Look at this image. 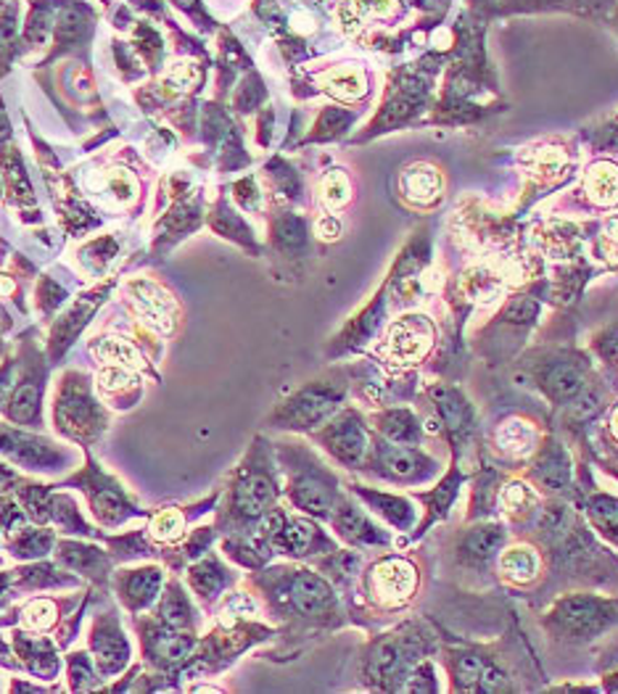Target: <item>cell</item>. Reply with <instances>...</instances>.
I'll return each mask as SVG.
<instances>
[{
    "label": "cell",
    "mask_w": 618,
    "mask_h": 694,
    "mask_svg": "<svg viewBox=\"0 0 618 694\" xmlns=\"http://www.w3.org/2000/svg\"><path fill=\"white\" fill-rule=\"evenodd\" d=\"M523 536L540 544L547 560V578L540 589L547 599L566 589L618 592V552L589 529L574 499H544Z\"/></svg>",
    "instance_id": "obj_1"
},
{
    "label": "cell",
    "mask_w": 618,
    "mask_h": 694,
    "mask_svg": "<svg viewBox=\"0 0 618 694\" xmlns=\"http://www.w3.org/2000/svg\"><path fill=\"white\" fill-rule=\"evenodd\" d=\"M438 655L447 673V690L455 694L527 692L529 684L523 682L534 679V669H540L523 633H513V629L497 642H447V637H442Z\"/></svg>",
    "instance_id": "obj_2"
},
{
    "label": "cell",
    "mask_w": 618,
    "mask_h": 694,
    "mask_svg": "<svg viewBox=\"0 0 618 694\" xmlns=\"http://www.w3.org/2000/svg\"><path fill=\"white\" fill-rule=\"evenodd\" d=\"M595 372L597 365L587 349H576L563 341H536L513 359L510 378L557 412L587 389Z\"/></svg>",
    "instance_id": "obj_3"
},
{
    "label": "cell",
    "mask_w": 618,
    "mask_h": 694,
    "mask_svg": "<svg viewBox=\"0 0 618 694\" xmlns=\"http://www.w3.org/2000/svg\"><path fill=\"white\" fill-rule=\"evenodd\" d=\"M536 623L557 650H587L618 631V592L566 589L547 599Z\"/></svg>",
    "instance_id": "obj_4"
},
{
    "label": "cell",
    "mask_w": 618,
    "mask_h": 694,
    "mask_svg": "<svg viewBox=\"0 0 618 694\" xmlns=\"http://www.w3.org/2000/svg\"><path fill=\"white\" fill-rule=\"evenodd\" d=\"M442 637L438 626L425 618H410L370 644L368 655L362 660V679L370 690L400 692L408 673L421 663L423 658L438 655Z\"/></svg>",
    "instance_id": "obj_5"
},
{
    "label": "cell",
    "mask_w": 618,
    "mask_h": 694,
    "mask_svg": "<svg viewBox=\"0 0 618 694\" xmlns=\"http://www.w3.org/2000/svg\"><path fill=\"white\" fill-rule=\"evenodd\" d=\"M418 412H421L429 438H442L447 444L449 457L463 463V455L470 452V446H476L478 452L484 449L476 404L455 380L425 383L423 393L418 397Z\"/></svg>",
    "instance_id": "obj_6"
},
{
    "label": "cell",
    "mask_w": 618,
    "mask_h": 694,
    "mask_svg": "<svg viewBox=\"0 0 618 694\" xmlns=\"http://www.w3.org/2000/svg\"><path fill=\"white\" fill-rule=\"evenodd\" d=\"M510 536L513 531L502 518L463 520L460 529L452 531L449 536V571L470 592H487L491 586H500L495 576V563Z\"/></svg>",
    "instance_id": "obj_7"
},
{
    "label": "cell",
    "mask_w": 618,
    "mask_h": 694,
    "mask_svg": "<svg viewBox=\"0 0 618 694\" xmlns=\"http://www.w3.org/2000/svg\"><path fill=\"white\" fill-rule=\"evenodd\" d=\"M272 573L275 576L264 578V589L285 616L312 626H336L341 620L336 592L323 573L312 568H283Z\"/></svg>",
    "instance_id": "obj_8"
},
{
    "label": "cell",
    "mask_w": 618,
    "mask_h": 694,
    "mask_svg": "<svg viewBox=\"0 0 618 694\" xmlns=\"http://www.w3.org/2000/svg\"><path fill=\"white\" fill-rule=\"evenodd\" d=\"M285 480V497L299 512L310 518L328 520L334 510L341 484L323 459H317L304 444H278Z\"/></svg>",
    "instance_id": "obj_9"
},
{
    "label": "cell",
    "mask_w": 618,
    "mask_h": 694,
    "mask_svg": "<svg viewBox=\"0 0 618 694\" xmlns=\"http://www.w3.org/2000/svg\"><path fill=\"white\" fill-rule=\"evenodd\" d=\"M542 306L531 296H510L489 323L474 330L470 349L491 367L510 365L529 346L531 330L540 323Z\"/></svg>",
    "instance_id": "obj_10"
},
{
    "label": "cell",
    "mask_w": 618,
    "mask_h": 694,
    "mask_svg": "<svg viewBox=\"0 0 618 694\" xmlns=\"http://www.w3.org/2000/svg\"><path fill=\"white\" fill-rule=\"evenodd\" d=\"M344 399H347V378L344 372H330V376L310 380L294 397L285 399L270 415V425L281 431L310 433L328 423L341 410Z\"/></svg>",
    "instance_id": "obj_11"
},
{
    "label": "cell",
    "mask_w": 618,
    "mask_h": 694,
    "mask_svg": "<svg viewBox=\"0 0 618 694\" xmlns=\"http://www.w3.org/2000/svg\"><path fill=\"white\" fill-rule=\"evenodd\" d=\"M365 594L378 612L410 610L423 586L421 560L412 555H381L365 571Z\"/></svg>",
    "instance_id": "obj_12"
},
{
    "label": "cell",
    "mask_w": 618,
    "mask_h": 694,
    "mask_svg": "<svg viewBox=\"0 0 618 694\" xmlns=\"http://www.w3.org/2000/svg\"><path fill=\"white\" fill-rule=\"evenodd\" d=\"M447 463L431 455L423 446L391 444L376 433V442H370V452L365 457L362 470L370 476L387 480L394 486H429L442 476Z\"/></svg>",
    "instance_id": "obj_13"
},
{
    "label": "cell",
    "mask_w": 618,
    "mask_h": 694,
    "mask_svg": "<svg viewBox=\"0 0 618 694\" xmlns=\"http://www.w3.org/2000/svg\"><path fill=\"white\" fill-rule=\"evenodd\" d=\"M438 328L436 323L423 312H410V315L397 317L387 328L381 346H378V357L391 370L412 372L415 367L434 359L438 349Z\"/></svg>",
    "instance_id": "obj_14"
},
{
    "label": "cell",
    "mask_w": 618,
    "mask_h": 694,
    "mask_svg": "<svg viewBox=\"0 0 618 694\" xmlns=\"http://www.w3.org/2000/svg\"><path fill=\"white\" fill-rule=\"evenodd\" d=\"M523 478L534 486L536 491L547 497H568L574 499L576 491V452L555 429H547L542 436V444L536 446L529 463L521 467Z\"/></svg>",
    "instance_id": "obj_15"
},
{
    "label": "cell",
    "mask_w": 618,
    "mask_h": 694,
    "mask_svg": "<svg viewBox=\"0 0 618 694\" xmlns=\"http://www.w3.org/2000/svg\"><path fill=\"white\" fill-rule=\"evenodd\" d=\"M278 497L281 489H278L270 457L264 455V449H251L230 489V518L241 525L259 523L275 507Z\"/></svg>",
    "instance_id": "obj_16"
},
{
    "label": "cell",
    "mask_w": 618,
    "mask_h": 694,
    "mask_svg": "<svg viewBox=\"0 0 618 694\" xmlns=\"http://www.w3.org/2000/svg\"><path fill=\"white\" fill-rule=\"evenodd\" d=\"M547 429L550 425H542L529 412H508V415H502L491 425L489 436L484 438L481 455L510 473L516 467L521 470L536 452V446L542 444V436Z\"/></svg>",
    "instance_id": "obj_17"
},
{
    "label": "cell",
    "mask_w": 618,
    "mask_h": 694,
    "mask_svg": "<svg viewBox=\"0 0 618 694\" xmlns=\"http://www.w3.org/2000/svg\"><path fill=\"white\" fill-rule=\"evenodd\" d=\"M495 576L513 594H540L547 578V560L542 546L523 533H513L495 563Z\"/></svg>",
    "instance_id": "obj_18"
},
{
    "label": "cell",
    "mask_w": 618,
    "mask_h": 694,
    "mask_svg": "<svg viewBox=\"0 0 618 694\" xmlns=\"http://www.w3.org/2000/svg\"><path fill=\"white\" fill-rule=\"evenodd\" d=\"M315 442L347 470H362L365 457L370 452L368 420L355 406L338 410L328 423L321 425V431L315 433Z\"/></svg>",
    "instance_id": "obj_19"
},
{
    "label": "cell",
    "mask_w": 618,
    "mask_h": 694,
    "mask_svg": "<svg viewBox=\"0 0 618 694\" xmlns=\"http://www.w3.org/2000/svg\"><path fill=\"white\" fill-rule=\"evenodd\" d=\"M468 476H470V467H465L460 459L449 457L447 467H444L442 476L431 484V489L410 491V497L421 505L423 516L421 520H418L415 531H412L404 542L408 544L418 542V539H423L436 523H447L452 510H455V502L460 499L463 486L468 484Z\"/></svg>",
    "instance_id": "obj_20"
},
{
    "label": "cell",
    "mask_w": 618,
    "mask_h": 694,
    "mask_svg": "<svg viewBox=\"0 0 618 694\" xmlns=\"http://www.w3.org/2000/svg\"><path fill=\"white\" fill-rule=\"evenodd\" d=\"M330 529L344 544L355 546V550H389L394 544V536L381 525L378 520L365 512V505L355 494H338L334 510L328 516Z\"/></svg>",
    "instance_id": "obj_21"
},
{
    "label": "cell",
    "mask_w": 618,
    "mask_h": 694,
    "mask_svg": "<svg viewBox=\"0 0 618 694\" xmlns=\"http://www.w3.org/2000/svg\"><path fill=\"white\" fill-rule=\"evenodd\" d=\"M349 489L365 505V510L373 512V516L381 520L383 525H389L391 531L408 533V536L415 531L418 520H421V507H418V502L410 494L383 491L365 484H351Z\"/></svg>",
    "instance_id": "obj_22"
},
{
    "label": "cell",
    "mask_w": 618,
    "mask_h": 694,
    "mask_svg": "<svg viewBox=\"0 0 618 694\" xmlns=\"http://www.w3.org/2000/svg\"><path fill=\"white\" fill-rule=\"evenodd\" d=\"M542 502V494L521 473H508L497 494V518H502L513 533H527L540 516Z\"/></svg>",
    "instance_id": "obj_23"
},
{
    "label": "cell",
    "mask_w": 618,
    "mask_h": 694,
    "mask_svg": "<svg viewBox=\"0 0 618 694\" xmlns=\"http://www.w3.org/2000/svg\"><path fill=\"white\" fill-rule=\"evenodd\" d=\"M270 550L302 560L312 555H328L336 550V542L312 518L285 516L281 531L270 539Z\"/></svg>",
    "instance_id": "obj_24"
},
{
    "label": "cell",
    "mask_w": 618,
    "mask_h": 694,
    "mask_svg": "<svg viewBox=\"0 0 618 694\" xmlns=\"http://www.w3.org/2000/svg\"><path fill=\"white\" fill-rule=\"evenodd\" d=\"M510 470L495 465L491 459L481 455L476 467H470L468 476V502H465L463 520H484L497 518V494H500L502 480L508 478Z\"/></svg>",
    "instance_id": "obj_25"
},
{
    "label": "cell",
    "mask_w": 618,
    "mask_h": 694,
    "mask_svg": "<svg viewBox=\"0 0 618 694\" xmlns=\"http://www.w3.org/2000/svg\"><path fill=\"white\" fill-rule=\"evenodd\" d=\"M370 429L378 436L387 438L391 444H408V446H425L431 442L429 433L423 429V418L415 406H383L370 415Z\"/></svg>",
    "instance_id": "obj_26"
},
{
    "label": "cell",
    "mask_w": 618,
    "mask_h": 694,
    "mask_svg": "<svg viewBox=\"0 0 618 694\" xmlns=\"http://www.w3.org/2000/svg\"><path fill=\"white\" fill-rule=\"evenodd\" d=\"M400 191L412 206H421V209L436 206L444 198L442 170H438V166H434V164H429V162H418V164L404 166V172L400 177Z\"/></svg>",
    "instance_id": "obj_27"
},
{
    "label": "cell",
    "mask_w": 618,
    "mask_h": 694,
    "mask_svg": "<svg viewBox=\"0 0 618 694\" xmlns=\"http://www.w3.org/2000/svg\"><path fill=\"white\" fill-rule=\"evenodd\" d=\"M128 293L132 304L138 306V312L145 317V323L154 325L159 333L172 330V299L167 291H162L151 280H135V283L128 285Z\"/></svg>",
    "instance_id": "obj_28"
},
{
    "label": "cell",
    "mask_w": 618,
    "mask_h": 694,
    "mask_svg": "<svg viewBox=\"0 0 618 694\" xmlns=\"http://www.w3.org/2000/svg\"><path fill=\"white\" fill-rule=\"evenodd\" d=\"M582 191L597 209H614L618 206V164L610 159H597L589 164L582 177Z\"/></svg>",
    "instance_id": "obj_29"
},
{
    "label": "cell",
    "mask_w": 618,
    "mask_h": 694,
    "mask_svg": "<svg viewBox=\"0 0 618 694\" xmlns=\"http://www.w3.org/2000/svg\"><path fill=\"white\" fill-rule=\"evenodd\" d=\"M323 85L338 101H357L368 93V79L357 66H341V69L328 72L323 77Z\"/></svg>",
    "instance_id": "obj_30"
},
{
    "label": "cell",
    "mask_w": 618,
    "mask_h": 694,
    "mask_svg": "<svg viewBox=\"0 0 618 694\" xmlns=\"http://www.w3.org/2000/svg\"><path fill=\"white\" fill-rule=\"evenodd\" d=\"M527 166L531 177L540 180V183H547V180H553L557 172H563L568 166V151L561 149V145H540V149H534V153L527 156Z\"/></svg>",
    "instance_id": "obj_31"
},
{
    "label": "cell",
    "mask_w": 618,
    "mask_h": 694,
    "mask_svg": "<svg viewBox=\"0 0 618 694\" xmlns=\"http://www.w3.org/2000/svg\"><path fill=\"white\" fill-rule=\"evenodd\" d=\"M228 581H230L228 571L219 563H215V560H204L202 565H196V568L191 571V586L206 599L219 597V592L228 586Z\"/></svg>",
    "instance_id": "obj_32"
},
{
    "label": "cell",
    "mask_w": 618,
    "mask_h": 694,
    "mask_svg": "<svg viewBox=\"0 0 618 694\" xmlns=\"http://www.w3.org/2000/svg\"><path fill=\"white\" fill-rule=\"evenodd\" d=\"M321 202L328 212L344 209L351 202V183L344 175V170H330L328 175L321 180Z\"/></svg>",
    "instance_id": "obj_33"
},
{
    "label": "cell",
    "mask_w": 618,
    "mask_h": 694,
    "mask_svg": "<svg viewBox=\"0 0 618 694\" xmlns=\"http://www.w3.org/2000/svg\"><path fill=\"white\" fill-rule=\"evenodd\" d=\"M400 692H410V694H438L444 692V686L438 684V669L434 660L423 658L421 663H415V669L408 673L404 679Z\"/></svg>",
    "instance_id": "obj_34"
},
{
    "label": "cell",
    "mask_w": 618,
    "mask_h": 694,
    "mask_svg": "<svg viewBox=\"0 0 618 694\" xmlns=\"http://www.w3.org/2000/svg\"><path fill=\"white\" fill-rule=\"evenodd\" d=\"M96 652H98V665H101L104 673L122 669V665L128 663V644H124V639L119 637V631L96 637Z\"/></svg>",
    "instance_id": "obj_35"
},
{
    "label": "cell",
    "mask_w": 618,
    "mask_h": 694,
    "mask_svg": "<svg viewBox=\"0 0 618 694\" xmlns=\"http://www.w3.org/2000/svg\"><path fill=\"white\" fill-rule=\"evenodd\" d=\"M96 354L111 365H122V367H141L143 365L141 354H138L135 346L128 344V341H119V338H106V341L96 346Z\"/></svg>",
    "instance_id": "obj_36"
},
{
    "label": "cell",
    "mask_w": 618,
    "mask_h": 694,
    "mask_svg": "<svg viewBox=\"0 0 618 694\" xmlns=\"http://www.w3.org/2000/svg\"><path fill=\"white\" fill-rule=\"evenodd\" d=\"M159 584H162V576H159L156 568L135 571L128 581L130 603L132 605H145L159 592Z\"/></svg>",
    "instance_id": "obj_37"
},
{
    "label": "cell",
    "mask_w": 618,
    "mask_h": 694,
    "mask_svg": "<svg viewBox=\"0 0 618 694\" xmlns=\"http://www.w3.org/2000/svg\"><path fill=\"white\" fill-rule=\"evenodd\" d=\"M185 533V518L177 510H162L151 520V536L156 542H177Z\"/></svg>",
    "instance_id": "obj_38"
},
{
    "label": "cell",
    "mask_w": 618,
    "mask_h": 694,
    "mask_svg": "<svg viewBox=\"0 0 618 694\" xmlns=\"http://www.w3.org/2000/svg\"><path fill=\"white\" fill-rule=\"evenodd\" d=\"M37 402H40V393L35 386L32 383L19 386L9 406L11 420H17V423H26V420H32L37 415Z\"/></svg>",
    "instance_id": "obj_39"
},
{
    "label": "cell",
    "mask_w": 618,
    "mask_h": 694,
    "mask_svg": "<svg viewBox=\"0 0 618 694\" xmlns=\"http://www.w3.org/2000/svg\"><path fill=\"white\" fill-rule=\"evenodd\" d=\"M56 623V605L51 599H35V603L26 605L24 610V626L26 629L45 631Z\"/></svg>",
    "instance_id": "obj_40"
},
{
    "label": "cell",
    "mask_w": 618,
    "mask_h": 694,
    "mask_svg": "<svg viewBox=\"0 0 618 694\" xmlns=\"http://www.w3.org/2000/svg\"><path fill=\"white\" fill-rule=\"evenodd\" d=\"M138 383V378L132 376L130 370H124L122 365H109L106 370L98 376V389L104 393H117L124 389H132Z\"/></svg>",
    "instance_id": "obj_41"
},
{
    "label": "cell",
    "mask_w": 618,
    "mask_h": 694,
    "mask_svg": "<svg viewBox=\"0 0 618 694\" xmlns=\"http://www.w3.org/2000/svg\"><path fill=\"white\" fill-rule=\"evenodd\" d=\"M194 650V639L185 637V633H170V637H162L156 642V652L159 658H167V660H183L191 655Z\"/></svg>",
    "instance_id": "obj_42"
},
{
    "label": "cell",
    "mask_w": 618,
    "mask_h": 694,
    "mask_svg": "<svg viewBox=\"0 0 618 694\" xmlns=\"http://www.w3.org/2000/svg\"><path fill=\"white\" fill-rule=\"evenodd\" d=\"M164 620H167L170 626H183L188 623V605H185L183 594L181 592H172L167 594V599H164Z\"/></svg>",
    "instance_id": "obj_43"
},
{
    "label": "cell",
    "mask_w": 618,
    "mask_h": 694,
    "mask_svg": "<svg viewBox=\"0 0 618 694\" xmlns=\"http://www.w3.org/2000/svg\"><path fill=\"white\" fill-rule=\"evenodd\" d=\"M109 191L115 193V196L119 198V202H128V198H132L135 196V191H138V183H135V177L130 175V172H124V170H117L115 175L109 177Z\"/></svg>",
    "instance_id": "obj_44"
},
{
    "label": "cell",
    "mask_w": 618,
    "mask_h": 694,
    "mask_svg": "<svg viewBox=\"0 0 618 694\" xmlns=\"http://www.w3.org/2000/svg\"><path fill=\"white\" fill-rule=\"evenodd\" d=\"M83 17L77 11H64L58 17V40H75L83 35Z\"/></svg>",
    "instance_id": "obj_45"
},
{
    "label": "cell",
    "mask_w": 618,
    "mask_h": 694,
    "mask_svg": "<svg viewBox=\"0 0 618 694\" xmlns=\"http://www.w3.org/2000/svg\"><path fill=\"white\" fill-rule=\"evenodd\" d=\"M96 512L106 520V523H115V520L124 516V507L115 494H104V497L96 499Z\"/></svg>",
    "instance_id": "obj_46"
},
{
    "label": "cell",
    "mask_w": 618,
    "mask_h": 694,
    "mask_svg": "<svg viewBox=\"0 0 618 694\" xmlns=\"http://www.w3.org/2000/svg\"><path fill=\"white\" fill-rule=\"evenodd\" d=\"M338 232H341V225H338V219L334 215H325L321 223H317V236L323 240H336Z\"/></svg>",
    "instance_id": "obj_47"
},
{
    "label": "cell",
    "mask_w": 618,
    "mask_h": 694,
    "mask_svg": "<svg viewBox=\"0 0 618 694\" xmlns=\"http://www.w3.org/2000/svg\"><path fill=\"white\" fill-rule=\"evenodd\" d=\"M600 692L618 694V669H610V671L603 673V679H600Z\"/></svg>",
    "instance_id": "obj_48"
},
{
    "label": "cell",
    "mask_w": 618,
    "mask_h": 694,
    "mask_svg": "<svg viewBox=\"0 0 618 694\" xmlns=\"http://www.w3.org/2000/svg\"><path fill=\"white\" fill-rule=\"evenodd\" d=\"M11 291H13V280L6 278V275H0V296H9Z\"/></svg>",
    "instance_id": "obj_49"
},
{
    "label": "cell",
    "mask_w": 618,
    "mask_h": 694,
    "mask_svg": "<svg viewBox=\"0 0 618 694\" xmlns=\"http://www.w3.org/2000/svg\"><path fill=\"white\" fill-rule=\"evenodd\" d=\"M606 473H610V476L618 480V467H606Z\"/></svg>",
    "instance_id": "obj_50"
},
{
    "label": "cell",
    "mask_w": 618,
    "mask_h": 694,
    "mask_svg": "<svg viewBox=\"0 0 618 694\" xmlns=\"http://www.w3.org/2000/svg\"><path fill=\"white\" fill-rule=\"evenodd\" d=\"M614 383H616V389H618V362H616V372H614Z\"/></svg>",
    "instance_id": "obj_51"
}]
</instances>
